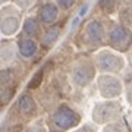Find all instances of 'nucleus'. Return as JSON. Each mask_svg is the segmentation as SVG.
<instances>
[{
	"label": "nucleus",
	"mask_w": 132,
	"mask_h": 132,
	"mask_svg": "<svg viewBox=\"0 0 132 132\" xmlns=\"http://www.w3.org/2000/svg\"><path fill=\"white\" fill-rule=\"evenodd\" d=\"M81 116L76 110L69 107L68 104H60L47 119V126L50 132H66L72 128L78 126Z\"/></svg>",
	"instance_id": "1"
},
{
	"label": "nucleus",
	"mask_w": 132,
	"mask_h": 132,
	"mask_svg": "<svg viewBox=\"0 0 132 132\" xmlns=\"http://www.w3.org/2000/svg\"><path fill=\"white\" fill-rule=\"evenodd\" d=\"M95 66L101 73H118L125 68V59L112 50H101L95 56Z\"/></svg>",
	"instance_id": "2"
},
{
	"label": "nucleus",
	"mask_w": 132,
	"mask_h": 132,
	"mask_svg": "<svg viewBox=\"0 0 132 132\" xmlns=\"http://www.w3.org/2000/svg\"><path fill=\"white\" fill-rule=\"evenodd\" d=\"M122 107L119 101H101L97 103L93 109V120L100 125H107V123L116 122L120 118Z\"/></svg>",
	"instance_id": "3"
},
{
	"label": "nucleus",
	"mask_w": 132,
	"mask_h": 132,
	"mask_svg": "<svg viewBox=\"0 0 132 132\" xmlns=\"http://www.w3.org/2000/svg\"><path fill=\"white\" fill-rule=\"evenodd\" d=\"M109 43L118 52H128L132 47V31L126 25H116L109 31Z\"/></svg>",
	"instance_id": "4"
},
{
	"label": "nucleus",
	"mask_w": 132,
	"mask_h": 132,
	"mask_svg": "<svg viewBox=\"0 0 132 132\" xmlns=\"http://www.w3.org/2000/svg\"><path fill=\"white\" fill-rule=\"evenodd\" d=\"M95 69H97V66H95V63H93V62H90V60L79 62V63L72 69V73H71L72 84L75 85V87H79V88L87 87L91 81L94 79Z\"/></svg>",
	"instance_id": "5"
},
{
	"label": "nucleus",
	"mask_w": 132,
	"mask_h": 132,
	"mask_svg": "<svg viewBox=\"0 0 132 132\" xmlns=\"http://www.w3.org/2000/svg\"><path fill=\"white\" fill-rule=\"evenodd\" d=\"M97 85H98L100 94L104 98H118L122 94V82L119 78L110 75V73H101L97 78Z\"/></svg>",
	"instance_id": "6"
},
{
	"label": "nucleus",
	"mask_w": 132,
	"mask_h": 132,
	"mask_svg": "<svg viewBox=\"0 0 132 132\" xmlns=\"http://www.w3.org/2000/svg\"><path fill=\"white\" fill-rule=\"evenodd\" d=\"M21 13L13 6H5L2 9V22H0V31L5 37L13 35L19 29L21 25Z\"/></svg>",
	"instance_id": "7"
},
{
	"label": "nucleus",
	"mask_w": 132,
	"mask_h": 132,
	"mask_svg": "<svg viewBox=\"0 0 132 132\" xmlns=\"http://www.w3.org/2000/svg\"><path fill=\"white\" fill-rule=\"evenodd\" d=\"M85 40L90 44H101L104 41V28L97 19L90 21L85 27Z\"/></svg>",
	"instance_id": "8"
},
{
	"label": "nucleus",
	"mask_w": 132,
	"mask_h": 132,
	"mask_svg": "<svg viewBox=\"0 0 132 132\" xmlns=\"http://www.w3.org/2000/svg\"><path fill=\"white\" fill-rule=\"evenodd\" d=\"M19 53L24 59H29L32 57L38 50V44L35 43V40L31 37H24L19 41Z\"/></svg>",
	"instance_id": "9"
},
{
	"label": "nucleus",
	"mask_w": 132,
	"mask_h": 132,
	"mask_svg": "<svg viewBox=\"0 0 132 132\" xmlns=\"http://www.w3.org/2000/svg\"><path fill=\"white\" fill-rule=\"evenodd\" d=\"M59 16V7H57L54 3H46V5L41 7V12H40V18L44 24H52L54 22Z\"/></svg>",
	"instance_id": "10"
},
{
	"label": "nucleus",
	"mask_w": 132,
	"mask_h": 132,
	"mask_svg": "<svg viewBox=\"0 0 132 132\" xmlns=\"http://www.w3.org/2000/svg\"><path fill=\"white\" fill-rule=\"evenodd\" d=\"M16 56V46L12 41H3L2 43V65L7 66L9 63L15 60Z\"/></svg>",
	"instance_id": "11"
},
{
	"label": "nucleus",
	"mask_w": 132,
	"mask_h": 132,
	"mask_svg": "<svg viewBox=\"0 0 132 132\" xmlns=\"http://www.w3.org/2000/svg\"><path fill=\"white\" fill-rule=\"evenodd\" d=\"M35 107H37V106H35V101H34V98L29 94H24V95L19 97L18 109L22 114H25V116L32 114L34 112H35Z\"/></svg>",
	"instance_id": "12"
},
{
	"label": "nucleus",
	"mask_w": 132,
	"mask_h": 132,
	"mask_svg": "<svg viewBox=\"0 0 132 132\" xmlns=\"http://www.w3.org/2000/svg\"><path fill=\"white\" fill-rule=\"evenodd\" d=\"M38 32H40V27H38V22L37 19L34 18H27L24 21V34L27 37H37Z\"/></svg>",
	"instance_id": "13"
},
{
	"label": "nucleus",
	"mask_w": 132,
	"mask_h": 132,
	"mask_svg": "<svg viewBox=\"0 0 132 132\" xmlns=\"http://www.w3.org/2000/svg\"><path fill=\"white\" fill-rule=\"evenodd\" d=\"M119 19H120L122 25H126V27L132 28V5L126 6V7L119 13Z\"/></svg>",
	"instance_id": "14"
},
{
	"label": "nucleus",
	"mask_w": 132,
	"mask_h": 132,
	"mask_svg": "<svg viewBox=\"0 0 132 132\" xmlns=\"http://www.w3.org/2000/svg\"><path fill=\"white\" fill-rule=\"evenodd\" d=\"M116 5H118V0H100L98 6L100 9L106 12V13H112L116 9Z\"/></svg>",
	"instance_id": "15"
},
{
	"label": "nucleus",
	"mask_w": 132,
	"mask_h": 132,
	"mask_svg": "<svg viewBox=\"0 0 132 132\" xmlns=\"http://www.w3.org/2000/svg\"><path fill=\"white\" fill-rule=\"evenodd\" d=\"M57 37H59V29L57 28L48 29L47 34H46L44 38H43V44H44V46H52L53 43L57 40Z\"/></svg>",
	"instance_id": "16"
},
{
	"label": "nucleus",
	"mask_w": 132,
	"mask_h": 132,
	"mask_svg": "<svg viewBox=\"0 0 132 132\" xmlns=\"http://www.w3.org/2000/svg\"><path fill=\"white\" fill-rule=\"evenodd\" d=\"M101 132H126V131H125V128H123L120 123L112 122V123H107V125L103 128Z\"/></svg>",
	"instance_id": "17"
},
{
	"label": "nucleus",
	"mask_w": 132,
	"mask_h": 132,
	"mask_svg": "<svg viewBox=\"0 0 132 132\" xmlns=\"http://www.w3.org/2000/svg\"><path fill=\"white\" fill-rule=\"evenodd\" d=\"M43 75H44V71L43 69H40L38 71V73H35V75L32 76V79H31V82H29V88H37L38 85L41 84V79H43Z\"/></svg>",
	"instance_id": "18"
},
{
	"label": "nucleus",
	"mask_w": 132,
	"mask_h": 132,
	"mask_svg": "<svg viewBox=\"0 0 132 132\" xmlns=\"http://www.w3.org/2000/svg\"><path fill=\"white\" fill-rule=\"evenodd\" d=\"M76 0H56L57 6L60 7V9H69V7H72V6L75 5Z\"/></svg>",
	"instance_id": "19"
},
{
	"label": "nucleus",
	"mask_w": 132,
	"mask_h": 132,
	"mask_svg": "<svg viewBox=\"0 0 132 132\" xmlns=\"http://www.w3.org/2000/svg\"><path fill=\"white\" fill-rule=\"evenodd\" d=\"M27 132H47V131H46V128L43 126L41 122H37V123H34V125H31Z\"/></svg>",
	"instance_id": "20"
},
{
	"label": "nucleus",
	"mask_w": 132,
	"mask_h": 132,
	"mask_svg": "<svg viewBox=\"0 0 132 132\" xmlns=\"http://www.w3.org/2000/svg\"><path fill=\"white\" fill-rule=\"evenodd\" d=\"M126 100H128V103L132 106V81L128 82V85H126Z\"/></svg>",
	"instance_id": "21"
},
{
	"label": "nucleus",
	"mask_w": 132,
	"mask_h": 132,
	"mask_svg": "<svg viewBox=\"0 0 132 132\" xmlns=\"http://www.w3.org/2000/svg\"><path fill=\"white\" fill-rule=\"evenodd\" d=\"M18 2L19 6H22V7H28L31 3H32V0H16Z\"/></svg>",
	"instance_id": "22"
},
{
	"label": "nucleus",
	"mask_w": 132,
	"mask_h": 132,
	"mask_svg": "<svg viewBox=\"0 0 132 132\" xmlns=\"http://www.w3.org/2000/svg\"><path fill=\"white\" fill-rule=\"evenodd\" d=\"M73 132H87V129H85V128H79V129H76V131H73Z\"/></svg>",
	"instance_id": "23"
}]
</instances>
